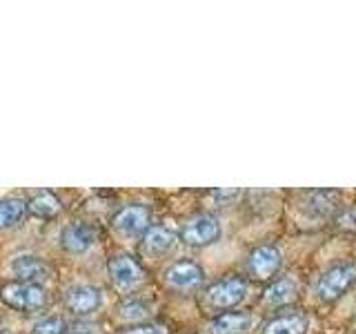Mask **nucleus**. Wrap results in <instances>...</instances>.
<instances>
[{
    "label": "nucleus",
    "instance_id": "nucleus-20",
    "mask_svg": "<svg viewBox=\"0 0 356 334\" xmlns=\"http://www.w3.org/2000/svg\"><path fill=\"white\" fill-rule=\"evenodd\" d=\"M120 334H170V330L161 323H136V326L125 328Z\"/></svg>",
    "mask_w": 356,
    "mask_h": 334
},
{
    "label": "nucleus",
    "instance_id": "nucleus-8",
    "mask_svg": "<svg viewBox=\"0 0 356 334\" xmlns=\"http://www.w3.org/2000/svg\"><path fill=\"white\" fill-rule=\"evenodd\" d=\"M63 303L65 308L76 317H89L94 315L96 310H100L103 305V292L96 285L89 283H78L65 289L63 294Z\"/></svg>",
    "mask_w": 356,
    "mask_h": 334
},
{
    "label": "nucleus",
    "instance_id": "nucleus-18",
    "mask_svg": "<svg viewBox=\"0 0 356 334\" xmlns=\"http://www.w3.org/2000/svg\"><path fill=\"white\" fill-rule=\"evenodd\" d=\"M149 303H145L143 299H127V301H122V303L116 308V317L120 319H125V321H143V319H147L149 317Z\"/></svg>",
    "mask_w": 356,
    "mask_h": 334
},
{
    "label": "nucleus",
    "instance_id": "nucleus-7",
    "mask_svg": "<svg viewBox=\"0 0 356 334\" xmlns=\"http://www.w3.org/2000/svg\"><path fill=\"white\" fill-rule=\"evenodd\" d=\"M152 225V212L143 203H127L111 216V228L127 239H136Z\"/></svg>",
    "mask_w": 356,
    "mask_h": 334
},
{
    "label": "nucleus",
    "instance_id": "nucleus-6",
    "mask_svg": "<svg viewBox=\"0 0 356 334\" xmlns=\"http://www.w3.org/2000/svg\"><path fill=\"white\" fill-rule=\"evenodd\" d=\"M107 274L111 278V285L122 292H129L145 281L143 265L125 252L111 254V259L107 261Z\"/></svg>",
    "mask_w": 356,
    "mask_h": 334
},
{
    "label": "nucleus",
    "instance_id": "nucleus-1",
    "mask_svg": "<svg viewBox=\"0 0 356 334\" xmlns=\"http://www.w3.org/2000/svg\"><path fill=\"white\" fill-rule=\"evenodd\" d=\"M0 299L7 308L29 315V312H38L49 303V292L38 283L9 281L0 287Z\"/></svg>",
    "mask_w": 356,
    "mask_h": 334
},
{
    "label": "nucleus",
    "instance_id": "nucleus-12",
    "mask_svg": "<svg viewBox=\"0 0 356 334\" xmlns=\"http://www.w3.org/2000/svg\"><path fill=\"white\" fill-rule=\"evenodd\" d=\"M254 326V317L250 312H222L214 317L207 326V334H248Z\"/></svg>",
    "mask_w": 356,
    "mask_h": 334
},
{
    "label": "nucleus",
    "instance_id": "nucleus-19",
    "mask_svg": "<svg viewBox=\"0 0 356 334\" xmlns=\"http://www.w3.org/2000/svg\"><path fill=\"white\" fill-rule=\"evenodd\" d=\"M67 323L63 317H42L31 326V334H67Z\"/></svg>",
    "mask_w": 356,
    "mask_h": 334
},
{
    "label": "nucleus",
    "instance_id": "nucleus-4",
    "mask_svg": "<svg viewBox=\"0 0 356 334\" xmlns=\"http://www.w3.org/2000/svg\"><path fill=\"white\" fill-rule=\"evenodd\" d=\"M220 221L209 214V212H203V214H194L189 216L183 223L181 230V241L189 248H207V245L216 243L220 239Z\"/></svg>",
    "mask_w": 356,
    "mask_h": 334
},
{
    "label": "nucleus",
    "instance_id": "nucleus-15",
    "mask_svg": "<svg viewBox=\"0 0 356 334\" xmlns=\"http://www.w3.org/2000/svg\"><path fill=\"white\" fill-rule=\"evenodd\" d=\"M296 296H298V283L292 276H283L267 285V289L263 292V303L270 308H283L292 303Z\"/></svg>",
    "mask_w": 356,
    "mask_h": 334
},
{
    "label": "nucleus",
    "instance_id": "nucleus-16",
    "mask_svg": "<svg viewBox=\"0 0 356 334\" xmlns=\"http://www.w3.org/2000/svg\"><path fill=\"white\" fill-rule=\"evenodd\" d=\"M63 203L60 198L56 196L49 189H38V192H33L27 200V214L36 216V218H54L58 216Z\"/></svg>",
    "mask_w": 356,
    "mask_h": 334
},
{
    "label": "nucleus",
    "instance_id": "nucleus-3",
    "mask_svg": "<svg viewBox=\"0 0 356 334\" xmlns=\"http://www.w3.org/2000/svg\"><path fill=\"white\" fill-rule=\"evenodd\" d=\"M250 292V285L243 276H222L205 289V305L209 310H232L241 305Z\"/></svg>",
    "mask_w": 356,
    "mask_h": 334
},
{
    "label": "nucleus",
    "instance_id": "nucleus-9",
    "mask_svg": "<svg viewBox=\"0 0 356 334\" xmlns=\"http://www.w3.org/2000/svg\"><path fill=\"white\" fill-rule=\"evenodd\" d=\"M283 265V254L276 245H259L248 256V274L256 281H270Z\"/></svg>",
    "mask_w": 356,
    "mask_h": 334
},
{
    "label": "nucleus",
    "instance_id": "nucleus-11",
    "mask_svg": "<svg viewBox=\"0 0 356 334\" xmlns=\"http://www.w3.org/2000/svg\"><path fill=\"white\" fill-rule=\"evenodd\" d=\"M11 270L18 276V281L25 283H38L42 285L44 281L51 278V267L44 263L36 254H20L11 263Z\"/></svg>",
    "mask_w": 356,
    "mask_h": 334
},
{
    "label": "nucleus",
    "instance_id": "nucleus-10",
    "mask_svg": "<svg viewBox=\"0 0 356 334\" xmlns=\"http://www.w3.org/2000/svg\"><path fill=\"white\" fill-rule=\"evenodd\" d=\"M96 243V230L85 221L67 223L60 232V248L70 254H85Z\"/></svg>",
    "mask_w": 356,
    "mask_h": 334
},
{
    "label": "nucleus",
    "instance_id": "nucleus-21",
    "mask_svg": "<svg viewBox=\"0 0 356 334\" xmlns=\"http://www.w3.org/2000/svg\"><path fill=\"white\" fill-rule=\"evenodd\" d=\"M67 334H98V326L92 321H78L72 328H67Z\"/></svg>",
    "mask_w": 356,
    "mask_h": 334
},
{
    "label": "nucleus",
    "instance_id": "nucleus-23",
    "mask_svg": "<svg viewBox=\"0 0 356 334\" xmlns=\"http://www.w3.org/2000/svg\"><path fill=\"white\" fill-rule=\"evenodd\" d=\"M0 323H3V317H0Z\"/></svg>",
    "mask_w": 356,
    "mask_h": 334
},
{
    "label": "nucleus",
    "instance_id": "nucleus-2",
    "mask_svg": "<svg viewBox=\"0 0 356 334\" xmlns=\"http://www.w3.org/2000/svg\"><path fill=\"white\" fill-rule=\"evenodd\" d=\"M356 281V263L343 261L327 267L325 272L314 281V296L323 303H332V301L341 299Z\"/></svg>",
    "mask_w": 356,
    "mask_h": 334
},
{
    "label": "nucleus",
    "instance_id": "nucleus-22",
    "mask_svg": "<svg viewBox=\"0 0 356 334\" xmlns=\"http://www.w3.org/2000/svg\"><path fill=\"white\" fill-rule=\"evenodd\" d=\"M0 334H11V332H0Z\"/></svg>",
    "mask_w": 356,
    "mask_h": 334
},
{
    "label": "nucleus",
    "instance_id": "nucleus-5",
    "mask_svg": "<svg viewBox=\"0 0 356 334\" xmlns=\"http://www.w3.org/2000/svg\"><path fill=\"white\" fill-rule=\"evenodd\" d=\"M163 283L178 294H187V292H194V289H198L205 283V272L198 263L181 259V261H174L172 265L165 267Z\"/></svg>",
    "mask_w": 356,
    "mask_h": 334
},
{
    "label": "nucleus",
    "instance_id": "nucleus-17",
    "mask_svg": "<svg viewBox=\"0 0 356 334\" xmlns=\"http://www.w3.org/2000/svg\"><path fill=\"white\" fill-rule=\"evenodd\" d=\"M27 216V200L20 196H7L0 200V232L18 228Z\"/></svg>",
    "mask_w": 356,
    "mask_h": 334
},
{
    "label": "nucleus",
    "instance_id": "nucleus-14",
    "mask_svg": "<svg viewBox=\"0 0 356 334\" xmlns=\"http://www.w3.org/2000/svg\"><path fill=\"white\" fill-rule=\"evenodd\" d=\"M307 326L309 321L305 312H285L267 321L261 334H305Z\"/></svg>",
    "mask_w": 356,
    "mask_h": 334
},
{
    "label": "nucleus",
    "instance_id": "nucleus-13",
    "mask_svg": "<svg viewBox=\"0 0 356 334\" xmlns=\"http://www.w3.org/2000/svg\"><path fill=\"white\" fill-rule=\"evenodd\" d=\"M176 232H172L170 228L165 225H149V230L143 234V250L152 254V256H161V254H167L176 248Z\"/></svg>",
    "mask_w": 356,
    "mask_h": 334
}]
</instances>
